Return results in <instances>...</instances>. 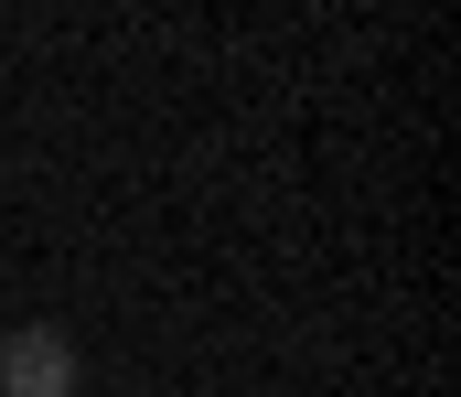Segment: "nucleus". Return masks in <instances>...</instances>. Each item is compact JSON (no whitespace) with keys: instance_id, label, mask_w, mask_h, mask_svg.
Instances as JSON below:
<instances>
[{"instance_id":"nucleus-1","label":"nucleus","mask_w":461,"mask_h":397,"mask_svg":"<svg viewBox=\"0 0 461 397\" xmlns=\"http://www.w3.org/2000/svg\"><path fill=\"white\" fill-rule=\"evenodd\" d=\"M0 397H76V344L54 322L0 333Z\"/></svg>"}]
</instances>
